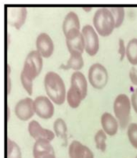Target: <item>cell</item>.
Listing matches in <instances>:
<instances>
[{
    "label": "cell",
    "mask_w": 137,
    "mask_h": 158,
    "mask_svg": "<svg viewBox=\"0 0 137 158\" xmlns=\"http://www.w3.org/2000/svg\"><path fill=\"white\" fill-rule=\"evenodd\" d=\"M43 67V57L37 50L30 51L24 61L22 71L20 73V80L23 88L29 95L33 93V80L41 73Z\"/></svg>",
    "instance_id": "6da1fadb"
},
{
    "label": "cell",
    "mask_w": 137,
    "mask_h": 158,
    "mask_svg": "<svg viewBox=\"0 0 137 158\" xmlns=\"http://www.w3.org/2000/svg\"><path fill=\"white\" fill-rule=\"evenodd\" d=\"M44 88L47 93V96L50 100L57 105L63 104L66 100L65 83L63 79L58 73L54 71H49L44 76Z\"/></svg>",
    "instance_id": "7a4b0ae2"
},
{
    "label": "cell",
    "mask_w": 137,
    "mask_h": 158,
    "mask_svg": "<svg viewBox=\"0 0 137 158\" xmlns=\"http://www.w3.org/2000/svg\"><path fill=\"white\" fill-rule=\"evenodd\" d=\"M93 27L100 36L107 37L115 29V21L110 8L100 7L95 11L93 16Z\"/></svg>",
    "instance_id": "3957f363"
},
{
    "label": "cell",
    "mask_w": 137,
    "mask_h": 158,
    "mask_svg": "<svg viewBox=\"0 0 137 158\" xmlns=\"http://www.w3.org/2000/svg\"><path fill=\"white\" fill-rule=\"evenodd\" d=\"M131 100L126 94L121 93L116 96L113 103L114 116L118 120L119 126L121 128H126L129 125L130 112H131Z\"/></svg>",
    "instance_id": "277c9868"
},
{
    "label": "cell",
    "mask_w": 137,
    "mask_h": 158,
    "mask_svg": "<svg viewBox=\"0 0 137 158\" xmlns=\"http://www.w3.org/2000/svg\"><path fill=\"white\" fill-rule=\"evenodd\" d=\"M88 80L95 89H103L108 81V72L101 63H93L88 70Z\"/></svg>",
    "instance_id": "5b68a950"
},
{
    "label": "cell",
    "mask_w": 137,
    "mask_h": 158,
    "mask_svg": "<svg viewBox=\"0 0 137 158\" xmlns=\"http://www.w3.org/2000/svg\"><path fill=\"white\" fill-rule=\"evenodd\" d=\"M83 38L85 42V51L89 56H95L99 50V37L98 33L93 26L84 25L81 29Z\"/></svg>",
    "instance_id": "8992f818"
},
{
    "label": "cell",
    "mask_w": 137,
    "mask_h": 158,
    "mask_svg": "<svg viewBox=\"0 0 137 158\" xmlns=\"http://www.w3.org/2000/svg\"><path fill=\"white\" fill-rule=\"evenodd\" d=\"M28 133L35 141H51L55 138V133L47 128L41 126V124L36 120H31L28 124Z\"/></svg>",
    "instance_id": "52a82bcc"
},
{
    "label": "cell",
    "mask_w": 137,
    "mask_h": 158,
    "mask_svg": "<svg viewBox=\"0 0 137 158\" xmlns=\"http://www.w3.org/2000/svg\"><path fill=\"white\" fill-rule=\"evenodd\" d=\"M14 113L19 120L28 121L35 114L34 100L30 97H25L19 100L14 107Z\"/></svg>",
    "instance_id": "ba28073f"
},
{
    "label": "cell",
    "mask_w": 137,
    "mask_h": 158,
    "mask_svg": "<svg viewBox=\"0 0 137 158\" xmlns=\"http://www.w3.org/2000/svg\"><path fill=\"white\" fill-rule=\"evenodd\" d=\"M35 113L42 119H50L54 115V105L48 96H37L34 99Z\"/></svg>",
    "instance_id": "9c48e42d"
},
{
    "label": "cell",
    "mask_w": 137,
    "mask_h": 158,
    "mask_svg": "<svg viewBox=\"0 0 137 158\" xmlns=\"http://www.w3.org/2000/svg\"><path fill=\"white\" fill-rule=\"evenodd\" d=\"M66 39V45H67V49L69 53L71 52H78L83 53L85 50V42L84 38H83L82 32L78 29H74L68 32L67 34L64 35Z\"/></svg>",
    "instance_id": "30bf717a"
},
{
    "label": "cell",
    "mask_w": 137,
    "mask_h": 158,
    "mask_svg": "<svg viewBox=\"0 0 137 158\" xmlns=\"http://www.w3.org/2000/svg\"><path fill=\"white\" fill-rule=\"evenodd\" d=\"M7 21L10 26L15 29H20L25 23L27 17L26 7H8L7 8Z\"/></svg>",
    "instance_id": "8fae6325"
},
{
    "label": "cell",
    "mask_w": 137,
    "mask_h": 158,
    "mask_svg": "<svg viewBox=\"0 0 137 158\" xmlns=\"http://www.w3.org/2000/svg\"><path fill=\"white\" fill-rule=\"evenodd\" d=\"M36 50L43 58H49L54 52V43L49 34L45 32L40 33L36 38Z\"/></svg>",
    "instance_id": "7c38bea8"
},
{
    "label": "cell",
    "mask_w": 137,
    "mask_h": 158,
    "mask_svg": "<svg viewBox=\"0 0 137 158\" xmlns=\"http://www.w3.org/2000/svg\"><path fill=\"white\" fill-rule=\"evenodd\" d=\"M69 158H94V153L80 141L73 140L68 146Z\"/></svg>",
    "instance_id": "4fadbf2b"
},
{
    "label": "cell",
    "mask_w": 137,
    "mask_h": 158,
    "mask_svg": "<svg viewBox=\"0 0 137 158\" xmlns=\"http://www.w3.org/2000/svg\"><path fill=\"white\" fill-rule=\"evenodd\" d=\"M32 154L34 158H56L54 148L48 141H35Z\"/></svg>",
    "instance_id": "5bb4252c"
},
{
    "label": "cell",
    "mask_w": 137,
    "mask_h": 158,
    "mask_svg": "<svg viewBox=\"0 0 137 158\" xmlns=\"http://www.w3.org/2000/svg\"><path fill=\"white\" fill-rule=\"evenodd\" d=\"M102 129L108 136H114L118 132L119 129V122L109 112H105L101 115L100 118Z\"/></svg>",
    "instance_id": "9a60e30c"
},
{
    "label": "cell",
    "mask_w": 137,
    "mask_h": 158,
    "mask_svg": "<svg viewBox=\"0 0 137 158\" xmlns=\"http://www.w3.org/2000/svg\"><path fill=\"white\" fill-rule=\"evenodd\" d=\"M74 29L80 30V20L75 12L69 11L65 15L63 23H62V31H63V34L66 35L68 32L74 30Z\"/></svg>",
    "instance_id": "2e32d148"
},
{
    "label": "cell",
    "mask_w": 137,
    "mask_h": 158,
    "mask_svg": "<svg viewBox=\"0 0 137 158\" xmlns=\"http://www.w3.org/2000/svg\"><path fill=\"white\" fill-rule=\"evenodd\" d=\"M70 83H71L72 86L80 90V92L85 99L87 96V91H88V85H87V79L84 74L81 71H74L71 75Z\"/></svg>",
    "instance_id": "e0dca14e"
},
{
    "label": "cell",
    "mask_w": 137,
    "mask_h": 158,
    "mask_svg": "<svg viewBox=\"0 0 137 158\" xmlns=\"http://www.w3.org/2000/svg\"><path fill=\"white\" fill-rule=\"evenodd\" d=\"M84 99L82 93L79 89L76 87L70 85V88L67 90V94H66V101H67L68 105L71 108H77L81 104V101Z\"/></svg>",
    "instance_id": "ac0fdd59"
},
{
    "label": "cell",
    "mask_w": 137,
    "mask_h": 158,
    "mask_svg": "<svg viewBox=\"0 0 137 158\" xmlns=\"http://www.w3.org/2000/svg\"><path fill=\"white\" fill-rule=\"evenodd\" d=\"M83 65H84V59L82 57V54L78 52H71L66 64L63 65V68L66 70L73 69L75 71H80Z\"/></svg>",
    "instance_id": "d6986e66"
},
{
    "label": "cell",
    "mask_w": 137,
    "mask_h": 158,
    "mask_svg": "<svg viewBox=\"0 0 137 158\" xmlns=\"http://www.w3.org/2000/svg\"><path fill=\"white\" fill-rule=\"evenodd\" d=\"M53 131L55 135L64 141H67V125L64 119L57 118L53 123Z\"/></svg>",
    "instance_id": "ffe728a7"
},
{
    "label": "cell",
    "mask_w": 137,
    "mask_h": 158,
    "mask_svg": "<svg viewBox=\"0 0 137 158\" xmlns=\"http://www.w3.org/2000/svg\"><path fill=\"white\" fill-rule=\"evenodd\" d=\"M126 58L132 65H137V38H132L126 45Z\"/></svg>",
    "instance_id": "44dd1931"
},
{
    "label": "cell",
    "mask_w": 137,
    "mask_h": 158,
    "mask_svg": "<svg viewBox=\"0 0 137 158\" xmlns=\"http://www.w3.org/2000/svg\"><path fill=\"white\" fill-rule=\"evenodd\" d=\"M7 158H22L21 148L10 138L7 139Z\"/></svg>",
    "instance_id": "7402d4cb"
},
{
    "label": "cell",
    "mask_w": 137,
    "mask_h": 158,
    "mask_svg": "<svg viewBox=\"0 0 137 158\" xmlns=\"http://www.w3.org/2000/svg\"><path fill=\"white\" fill-rule=\"evenodd\" d=\"M106 141H107V134L103 131V129H100L96 132L94 136V142L95 146L99 151L105 152L106 151Z\"/></svg>",
    "instance_id": "603a6c76"
},
{
    "label": "cell",
    "mask_w": 137,
    "mask_h": 158,
    "mask_svg": "<svg viewBox=\"0 0 137 158\" xmlns=\"http://www.w3.org/2000/svg\"><path fill=\"white\" fill-rule=\"evenodd\" d=\"M110 11L114 17L115 21V28H119L122 25L125 17V9L123 7H111Z\"/></svg>",
    "instance_id": "cb8c5ba5"
},
{
    "label": "cell",
    "mask_w": 137,
    "mask_h": 158,
    "mask_svg": "<svg viewBox=\"0 0 137 158\" xmlns=\"http://www.w3.org/2000/svg\"><path fill=\"white\" fill-rule=\"evenodd\" d=\"M127 137L130 144L137 149V123H130L127 127Z\"/></svg>",
    "instance_id": "d4e9b609"
},
{
    "label": "cell",
    "mask_w": 137,
    "mask_h": 158,
    "mask_svg": "<svg viewBox=\"0 0 137 158\" xmlns=\"http://www.w3.org/2000/svg\"><path fill=\"white\" fill-rule=\"evenodd\" d=\"M118 54L120 56V61L126 57V44L122 38H119L118 40Z\"/></svg>",
    "instance_id": "484cf974"
},
{
    "label": "cell",
    "mask_w": 137,
    "mask_h": 158,
    "mask_svg": "<svg viewBox=\"0 0 137 158\" xmlns=\"http://www.w3.org/2000/svg\"><path fill=\"white\" fill-rule=\"evenodd\" d=\"M129 78L132 82V84L137 85V69L135 67H131L129 71Z\"/></svg>",
    "instance_id": "4316f807"
},
{
    "label": "cell",
    "mask_w": 137,
    "mask_h": 158,
    "mask_svg": "<svg viewBox=\"0 0 137 158\" xmlns=\"http://www.w3.org/2000/svg\"><path fill=\"white\" fill-rule=\"evenodd\" d=\"M131 105H132V108L134 109L135 113L137 114V88L133 91V93L131 95Z\"/></svg>",
    "instance_id": "83f0119b"
},
{
    "label": "cell",
    "mask_w": 137,
    "mask_h": 158,
    "mask_svg": "<svg viewBox=\"0 0 137 158\" xmlns=\"http://www.w3.org/2000/svg\"><path fill=\"white\" fill-rule=\"evenodd\" d=\"M11 91V79H10V66L7 64V94Z\"/></svg>",
    "instance_id": "f1b7e54d"
},
{
    "label": "cell",
    "mask_w": 137,
    "mask_h": 158,
    "mask_svg": "<svg viewBox=\"0 0 137 158\" xmlns=\"http://www.w3.org/2000/svg\"><path fill=\"white\" fill-rule=\"evenodd\" d=\"M135 158H137V155H136V157H135Z\"/></svg>",
    "instance_id": "f546056e"
}]
</instances>
